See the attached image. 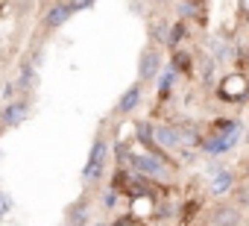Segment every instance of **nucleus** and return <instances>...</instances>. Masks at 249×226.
I'll list each match as a JSON object with an SVG mask.
<instances>
[{
    "label": "nucleus",
    "instance_id": "2",
    "mask_svg": "<svg viewBox=\"0 0 249 226\" xmlns=\"http://www.w3.org/2000/svg\"><path fill=\"white\" fill-rule=\"evenodd\" d=\"M132 165H135V170H138V173H144V176L167 179V168H164L153 153H138V156H132Z\"/></svg>",
    "mask_w": 249,
    "mask_h": 226
},
{
    "label": "nucleus",
    "instance_id": "15",
    "mask_svg": "<svg viewBox=\"0 0 249 226\" xmlns=\"http://www.w3.org/2000/svg\"><path fill=\"white\" fill-rule=\"evenodd\" d=\"M71 217H73V226H79V223L85 220V203H76V206L71 208Z\"/></svg>",
    "mask_w": 249,
    "mask_h": 226
},
{
    "label": "nucleus",
    "instance_id": "22",
    "mask_svg": "<svg viewBox=\"0 0 249 226\" xmlns=\"http://www.w3.org/2000/svg\"><path fill=\"white\" fill-rule=\"evenodd\" d=\"M12 208V200H9V194H0V214H6Z\"/></svg>",
    "mask_w": 249,
    "mask_h": 226
},
{
    "label": "nucleus",
    "instance_id": "11",
    "mask_svg": "<svg viewBox=\"0 0 249 226\" xmlns=\"http://www.w3.org/2000/svg\"><path fill=\"white\" fill-rule=\"evenodd\" d=\"M231 188V173L229 170H217V176H214V182H211V191L214 194H223V191H229Z\"/></svg>",
    "mask_w": 249,
    "mask_h": 226
},
{
    "label": "nucleus",
    "instance_id": "21",
    "mask_svg": "<svg viewBox=\"0 0 249 226\" xmlns=\"http://www.w3.org/2000/svg\"><path fill=\"white\" fill-rule=\"evenodd\" d=\"M30 82H33V71H30V68H24V71H21V82H18V85H21V88H30Z\"/></svg>",
    "mask_w": 249,
    "mask_h": 226
},
{
    "label": "nucleus",
    "instance_id": "7",
    "mask_svg": "<svg viewBox=\"0 0 249 226\" xmlns=\"http://www.w3.org/2000/svg\"><path fill=\"white\" fill-rule=\"evenodd\" d=\"M220 94H223L226 100L243 97V94H246V82H243V76H229V79H226V88H220Z\"/></svg>",
    "mask_w": 249,
    "mask_h": 226
},
{
    "label": "nucleus",
    "instance_id": "3",
    "mask_svg": "<svg viewBox=\"0 0 249 226\" xmlns=\"http://www.w3.org/2000/svg\"><path fill=\"white\" fill-rule=\"evenodd\" d=\"M103 159H106V141H94V147H91V159H88L85 173H82L85 182H94V179L103 173Z\"/></svg>",
    "mask_w": 249,
    "mask_h": 226
},
{
    "label": "nucleus",
    "instance_id": "26",
    "mask_svg": "<svg viewBox=\"0 0 249 226\" xmlns=\"http://www.w3.org/2000/svg\"><path fill=\"white\" fill-rule=\"evenodd\" d=\"M0 217H3V214H0Z\"/></svg>",
    "mask_w": 249,
    "mask_h": 226
},
{
    "label": "nucleus",
    "instance_id": "1",
    "mask_svg": "<svg viewBox=\"0 0 249 226\" xmlns=\"http://www.w3.org/2000/svg\"><path fill=\"white\" fill-rule=\"evenodd\" d=\"M237 138H240V127H237V124H229V127H226V132H214V138H211V141H205V153L217 156V153H223V150L234 147V144H237Z\"/></svg>",
    "mask_w": 249,
    "mask_h": 226
},
{
    "label": "nucleus",
    "instance_id": "20",
    "mask_svg": "<svg viewBox=\"0 0 249 226\" xmlns=\"http://www.w3.org/2000/svg\"><path fill=\"white\" fill-rule=\"evenodd\" d=\"M234 200H237L240 206H249V185H243V188H237V194H234Z\"/></svg>",
    "mask_w": 249,
    "mask_h": 226
},
{
    "label": "nucleus",
    "instance_id": "25",
    "mask_svg": "<svg viewBox=\"0 0 249 226\" xmlns=\"http://www.w3.org/2000/svg\"><path fill=\"white\" fill-rule=\"evenodd\" d=\"M153 3H161V0H153Z\"/></svg>",
    "mask_w": 249,
    "mask_h": 226
},
{
    "label": "nucleus",
    "instance_id": "16",
    "mask_svg": "<svg viewBox=\"0 0 249 226\" xmlns=\"http://www.w3.org/2000/svg\"><path fill=\"white\" fill-rule=\"evenodd\" d=\"M65 3L71 6V12H79V9H91L94 0H65Z\"/></svg>",
    "mask_w": 249,
    "mask_h": 226
},
{
    "label": "nucleus",
    "instance_id": "6",
    "mask_svg": "<svg viewBox=\"0 0 249 226\" xmlns=\"http://www.w3.org/2000/svg\"><path fill=\"white\" fill-rule=\"evenodd\" d=\"M68 18H71V6L68 3H56V6H50L44 21H47V27H62Z\"/></svg>",
    "mask_w": 249,
    "mask_h": 226
},
{
    "label": "nucleus",
    "instance_id": "24",
    "mask_svg": "<svg viewBox=\"0 0 249 226\" xmlns=\"http://www.w3.org/2000/svg\"><path fill=\"white\" fill-rule=\"evenodd\" d=\"M114 226H129V220H117V223H114Z\"/></svg>",
    "mask_w": 249,
    "mask_h": 226
},
{
    "label": "nucleus",
    "instance_id": "14",
    "mask_svg": "<svg viewBox=\"0 0 249 226\" xmlns=\"http://www.w3.org/2000/svg\"><path fill=\"white\" fill-rule=\"evenodd\" d=\"M179 141H191V144H196V141H199V135H196V130H194V127H182V130H179Z\"/></svg>",
    "mask_w": 249,
    "mask_h": 226
},
{
    "label": "nucleus",
    "instance_id": "23",
    "mask_svg": "<svg viewBox=\"0 0 249 226\" xmlns=\"http://www.w3.org/2000/svg\"><path fill=\"white\" fill-rule=\"evenodd\" d=\"M114 203H117V194H114V191H108V194H106V206H108V208H111V206H114Z\"/></svg>",
    "mask_w": 249,
    "mask_h": 226
},
{
    "label": "nucleus",
    "instance_id": "18",
    "mask_svg": "<svg viewBox=\"0 0 249 226\" xmlns=\"http://www.w3.org/2000/svg\"><path fill=\"white\" fill-rule=\"evenodd\" d=\"M176 68L179 71H191V56L188 53H176Z\"/></svg>",
    "mask_w": 249,
    "mask_h": 226
},
{
    "label": "nucleus",
    "instance_id": "9",
    "mask_svg": "<svg viewBox=\"0 0 249 226\" xmlns=\"http://www.w3.org/2000/svg\"><path fill=\"white\" fill-rule=\"evenodd\" d=\"M156 71H159V56H156L153 50H147V53L141 56V76H144V79H150Z\"/></svg>",
    "mask_w": 249,
    "mask_h": 226
},
{
    "label": "nucleus",
    "instance_id": "19",
    "mask_svg": "<svg viewBox=\"0 0 249 226\" xmlns=\"http://www.w3.org/2000/svg\"><path fill=\"white\" fill-rule=\"evenodd\" d=\"M159 82H161V94H167V91H170V85H173V71H164Z\"/></svg>",
    "mask_w": 249,
    "mask_h": 226
},
{
    "label": "nucleus",
    "instance_id": "8",
    "mask_svg": "<svg viewBox=\"0 0 249 226\" xmlns=\"http://www.w3.org/2000/svg\"><path fill=\"white\" fill-rule=\"evenodd\" d=\"M153 138L161 144V147H179L182 141H179V130H173V127H159L156 132H153Z\"/></svg>",
    "mask_w": 249,
    "mask_h": 226
},
{
    "label": "nucleus",
    "instance_id": "17",
    "mask_svg": "<svg viewBox=\"0 0 249 226\" xmlns=\"http://www.w3.org/2000/svg\"><path fill=\"white\" fill-rule=\"evenodd\" d=\"M138 138H141L144 144H150V147H153V130H150L147 124H141V127H138Z\"/></svg>",
    "mask_w": 249,
    "mask_h": 226
},
{
    "label": "nucleus",
    "instance_id": "12",
    "mask_svg": "<svg viewBox=\"0 0 249 226\" xmlns=\"http://www.w3.org/2000/svg\"><path fill=\"white\" fill-rule=\"evenodd\" d=\"M167 36H170V27H167V21H159V24H153V38H156V41H164V44H167Z\"/></svg>",
    "mask_w": 249,
    "mask_h": 226
},
{
    "label": "nucleus",
    "instance_id": "13",
    "mask_svg": "<svg viewBox=\"0 0 249 226\" xmlns=\"http://www.w3.org/2000/svg\"><path fill=\"white\" fill-rule=\"evenodd\" d=\"M182 36H185V27H182V24H176V27H170V36H167V44H170V47H176Z\"/></svg>",
    "mask_w": 249,
    "mask_h": 226
},
{
    "label": "nucleus",
    "instance_id": "4",
    "mask_svg": "<svg viewBox=\"0 0 249 226\" xmlns=\"http://www.w3.org/2000/svg\"><path fill=\"white\" fill-rule=\"evenodd\" d=\"M27 112H30V106L27 103H9L3 112H0V121H3V127H18L24 118H27Z\"/></svg>",
    "mask_w": 249,
    "mask_h": 226
},
{
    "label": "nucleus",
    "instance_id": "10",
    "mask_svg": "<svg viewBox=\"0 0 249 226\" xmlns=\"http://www.w3.org/2000/svg\"><path fill=\"white\" fill-rule=\"evenodd\" d=\"M138 97H141V91H138V88L132 85V88H129L126 94H123V97H120V103H117V109H120V112H132V109L138 106Z\"/></svg>",
    "mask_w": 249,
    "mask_h": 226
},
{
    "label": "nucleus",
    "instance_id": "5",
    "mask_svg": "<svg viewBox=\"0 0 249 226\" xmlns=\"http://www.w3.org/2000/svg\"><path fill=\"white\" fill-rule=\"evenodd\" d=\"M211 220H214V226H240V214H237V208H231V206H220V208L211 214Z\"/></svg>",
    "mask_w": 249,
    "mask_h": 226
}]
</instances>
